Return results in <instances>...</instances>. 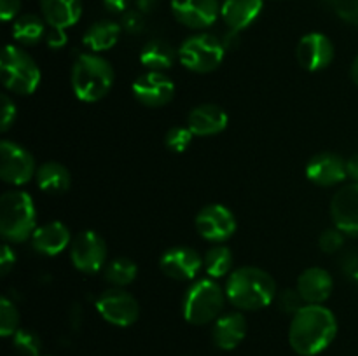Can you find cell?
Masks as SVG:
<instances>
[{
	"instance_id": "6da1fadb",
	"label": "cell",
	"mask_w": 358,
	"mask_h": 356,
	"mask_svg": "<svg viewBox=\"0 0 358 356\" xmlns=\"http://www.w3.org/2000/svg\"><path fill=\"white\" fill-rule=\"evenodd\" d=\"M338 335V320L324 304H304L294 313L289 327V344L297 355L315 356L332 344Z\"/></svg>"
},
{
	"instance_id": "7a4b0ae2",
	"label": "cell",
	"mask_w": 358,
	"mask_h": 356,
	"mask_svg": "<svg viewBox=\"0 0 358 356\" xmlns=\"http://www.w3.org/2000/svg\"><path fill=\"white\" fill-rule=\"evenodd\" d=\"M227 300L241 311H259L271 306L276 299V281L268 271L255 265L238 267L227 276Z\"/></svg>"
},
{
	"instance_id": "3957f363",
	"label": "cell",
	"mask_w": 358,
	"mask_h": 356,
	"mask_svg": "<svg viewBox=\"0 0 358 356\" xmlns=\"http://www.w3.org/2000/svg\"><path fill=\"white\" fill-rule=\"evenodd\" d=\"M114 66L103 56L94 52H84L73 61L70 82L76 96L86 103L100 101L114 86Z\"/></svg>"
},
{
	"instance_id": "277c9868",
	"label": "cell",
	"mask_w": 358,
	"mask_h": 356,
	"mask_svg": "<svg viewBox=\"0 0 358 356\" xmlns=\"http://www.w3.org/2000/svg\"><path fill=\"white\" fill-rule=\"evenodd\" d=\"M37 229V209L24 191H7L0 198V234L9 244L24 243Z\"/></svg>"
},
{
	"instance_id": "5b68a950",
	"label": "cell",
	"mask_w": 358,
	"mask_h": 356,
	"mask_svg": "<svg viewBox=\"0 0 358 356\" xmlns=\"http://www.w3.org/2000/svg\"><path fill=\"white\" fill-rule=\"evenodd\" d=\"M226 290L212 278H203L192 283L182 299V314L185 321L196 327L213 323L222 314Z\"/></svg>"
},
{
	"instance_id": "8992f818",
	"label": "cell",
	"mask_w": 358,
	"mask_h": 356,
	"mask_svg": "<svg viewBox=\"0 0 358 356\" xmlns=\"http://www.w3.org/2000/svg\"><path fill=\"white\" fill-rule=\"evenodd\" d=\"M2 84L16 94H31L41 84V68L23 47L7 44L0 56Z\"/></svg>"
},
{
	"instance_id": "52a82bcc",
	"label": "cell",
	"mask_w": 358,
	"mask_h": 356,
	"mask_svg": "<svg viewBox=\"0 0 358 356\" xmlns=\"http://www.w3.org/2000/svg\"><path fill=\"white\" fill-rule=\"evenodd\" d=\"M226 56V45L212 34H196L178 49V59L194 73H210L220 66Z\"/></svg>"
},
{
	"instance_id": "ba28073f",
	"label": "cell",
	"mask_w": 358,
	"mask_h": 356,
	"mask_svg": "<svg viewBox=\"0 0 358 356\" xmlns=\"http://www.w3.org/2000/svg\"><path fill=\"white\" fill-rule=\"evenodd\" d=\"M37 173V164L30 150L23 145L10 140H2L0 143V178L6 184L24 185L35 178Z\"/></svg>"
},
{
	"instance_id": "9c48e42d",
	"label": "cell",
	"mask_w": 358,
	"mask_h": 356,
	"mask_svg": "<svg viewBox=\"0 0 358 356\" xmlns=\"http://www.w3.org/2000/svg\"><path fill=\"white\" fill-rule=\"evenodd\" d=\"M94 307L107 323L115 327H131L140 318V304L136 302L135 297L117 286L100 293Z\"/></svg>"
},
{
	"instance_id": "30bf717a",
	"label": "cell",
	"mask_w": 358,
	"mask_h": 356,
	"mask_svg": "<svg viewBox=\"0 0 358 356\" xmlns=\"http://www.w3.org/2000/svg\"><path fill=\"white\" fill-rule=\"evenodd\" d=\"M107 243L96 230H80L70 243V260L84 274H96L107 262Z\"/></svg>"
},
{
	"instance_id": "8fae6325",
	"label": "cell",
	"mask_w": 358,
	"mask_h": 356,
	"mask_svg": "<svg viewBox=\"0 0 358 356\" xmlns=\"http://www.w3.org/2000/svg\"><path fill=\"white\" fill-rule=\"evenodd\" d=\"M194 225L203 239L220 244L233 237V234L236 232L238 220L227 206L213 202L199 209L194 218Z\"/></svg>"
},
{
	"instance_id": "7c38bea8",
	"label": "cell",
	"mask_w": 358,
	"mask_h": 356,
	"mask_svg": "<svg viewBox=\"0 0 358 356\" xmlns=\"http://www.w3.org/2000/svg\"><path fill=\"white\" fill-rule=\"evenodd\" d=\"M131 93L138 103L157 108L170 103L175 96V84L164 72H149L136 77L131 86Z\"/></svg>"
},
{
	"instance_id": "4fadbf2b",
	"label": "cell",
	"mask_w": 358,
	"mask_h": 356,
	"mask_svg": "<svg viewBox=\"0 0 358 356\" xmlns=\"http://www.w3.org/2000/svg\"><path fill=\"white\" fill-rule=\"evenodd\" d=\"M336 54L334 44L327 35L320 31H311L301 37L296 49V58L299 65L308 72H320L327 68Z\"/></svg>"
},
{
	"instance_id": "5bb4252c",
	"label": "cell",
	"mask_w": 358,
	"mask_h": 356,
	"mask_svg": "<svg viewBox=\"0 0 358 356\" xmlns=\"http://www.w3.org/2000/svg\"><path fill=\"white\" fill-rule=\"evenodd\" d=\"M220 6L219 0H171V13L184 27L205 30L220 16Z\"/></svg>"
},
{
	"instance_id": "9a60e30c",
	"label": "cell",
	"mask_w": 358,
	"mask_h": 356,
	"mask_svg": "<svg viewBox=\"0 0 358 356\" xmlns=\"http://www.w3.org/2000/svg\"><path fill=\"white\" fill-rule=\"evenodd\" d=\"M159 269L175 281H191L203 269V257L191 246H173L161 255Z\"/></svg>"
},
{
	"instance_id": "2e32d148",
	"label": "cell",
	"mask_w": 358,
	"mask_h": 356,
	"mask_svg": "<svg viewBox=\"0 0 358 356\" xmlns=\"http://www.w3.org/2000/svg\"><path fill=\"white\" fill-rule=\"evenodd\" d=\"M331 218L334 227L350 236H358V184L345 185L331 199Z\"/></svg>"
},
{
	"instance_id": "e0dca14e",
	"label": "cell",
	"mask_w": 358,
	"mask_h": 356,
	"mask_svg": "<svg viewBox=\"0 0 358 356\" xmlns=\"http://www.w3.org/2000/svg\"><path fill=\"white\" fill-rule=\"evenodd\" d=\"M306 178L318 187H334L348 178L346 159L334 152H320L306 164Z\"/></svg>"
},
{
	"instance_id": "ac0fdd59",
	"label": "cell",
	"mask_w": 358,
	"mask_h": 356,
	"mask_svg": "<svg viewBox=\"0 0 358 356\" xmlns=\"http://www.w3.org/2000/svg\"><path fill=\"white\" fill-rule=\"evenodd\" d=\"M334 290V278L324 267H308L297 278V293L306 304H324Z\"/></svg>"
},
{
	"instance_id": "d6986e66",
	"label": "cell",
	"mask_w": 358,
	"mask_h": 356,
	"mask_svg": "<svg viewBox=\"0 0 358 356\" xmlns=\"http://www.w3.org/2000/svg\"><path fill=\"white\" fill-rule=\"evenodd\" d=\"M72 239L73 237L70 236V229L59 220H52V222L37 227L30 237L34 250L37 253L45 255V257H55V255L65 251L69 244L72 243Z\"/></svg>"
},
{
	"instance_id": "ffe728a7",
	"label": "cell",
	"mask_w": 358,
	"mask_h": 356,
	"mask_svg": "<svg viewBox=\"0 0 358 356\" xmlns=\"http://www.w3.org/2000/svg\"><path fill=\"white\" fill-rule=\"evenodd\" d=\"M248 323L241 313L220 314L213 321L212 341L222 351H233L247 337Z\"/></svg>"
},
{
	"instance_id": "44dd1931",
	"label": "cell",
	"mask_w": 358,
	"mask_h": 356,
	"mask_svg": "<svg viewBox=\"0 0 358 356\" xmlns=\"http://www.w3.org/2000/svg\"><path fill=\"white\" fill-rule=\"evenodd\" d=\"M229 117L215 103H201L192 108L187 115V128L194 136H213L227 128Z\"/></svg>"
},
{
	"instance_id": "7402d4cb",
	"label": "cell",
	"mask_w": 358,
	"mask_h": 356,
	"mask_svg": "<svg viewBox=\"0 0 358 356\" xmlns=\"http://www.w3.org/2000/svg\"><path fill=\"white\" fill-rule=\"evenodd\" d=\"M262 6V0H224L220 6V17L231 31L238 34L257 20Z\"/></svg>"
},
{
	"instance_id": "603a6c76",
	"label": "cell",
	"mask_w": 358,
	"mask_h": 356,
	"mask_svg": "<svg viewBox=\"0 0 358 356\" xmlns=\"http://www.w3.org/2000/svg\"><path fill=\"white\" fill-rule=\"evenodd\" d=\"M42 17L49 27L66 28L73 27L83 14L80 0H41Z\"/></svg>"
},
{
	"instance_id": "cb8c5ba5",
	"label": "cell",
	"mask_w": 358,
	"mask_h": 356,
	"mask_svg": "<svg viewBox=\"0 0 358 356\" xmlns=\"http://www.w3.org/2000/svg\"><path fill=\"white\" fill-rule=\"evenodd\" d=\"M122 27L121 23H115L112 20H101L91 24L83 35V44L90 49L91 52L108 51L117 44L121 37Z\"/></svg>"
},
{
	"instance_id": "d4e9b609",
	"label": "cell",
	"mask_w": 358,
	"mask_h": 356,
	"mask_svg": "<svg viewBox=\"0 0 358 356\" xmlns=\"http://www.w3.org/2000/svg\"><path fill=\"white\" fill-rule=\"evenodd\" d=\"M35 181H37V187L48 194H63L70 188L72 175L62 163L48 161L37 168Z\"/></svg>"
},
{
	"instance_id": "484cf974",
	"label": "cell",
	"mask_w": 358,
	"mask_h": 356,
	"mask_svg": "<svg viewBox=\"0 0 358 356\" xmlns=\"http://www.w3.org/2000/svg\"><path fill=\"white\" fill-rule=\"evenodd\" d=\"M177 58L178 51H175L173 45L168 44L166 40H161V38L149 40L140 52V63L152 72L170 70L177 61Z\"/></svg>"
},
{
	"instance_id": "4316f807",
	"label": "cell",
	"mask_w": 358,
	"mask_h": 356,
	"mask_svg": "<svg viewBox=\"0 0 358 356\" xmlns=\"http://www.w3.org/2000/svg\"><path fill=\"white\" fill-rule=\"evenodd\" d=\"M45 20L37 14H23L16 17L13 24L14 40L23 45H35L45 37Z\"/></svg>"
},
{
	"instance_id": "83f0119b",
	"label": "cell",
	"mask_w": 358,
	"mask_h": 356,
	"mask_svg": "<svg viewBox=\"0 0 358 356\" xmlns=\"http://www.w3.org/2000/svg\"><path fill=\"white\" fill-rule=\"evenodd\" d=\"M231 267H233V251L229 248L224 244H215L206 250L205 257H203V269L208 278H224L229 274Z\"/></svg>"
},
{
	"instance_id": "f1b7e54d",
	"label": "cell",
	"mask_w": 358,
	"mask_h": 356,
	"mask_svg": "<svg viewBox=\"0 0 358 356\" xmlns=\"http://www.w3.org/2000/svg\"><path fill=\"white\" fill-rule=\"evenodd\" d=\"M136 274H138V265L128 257L114 258L105 267V279L112 286H117V288L131 285L135 281Z\"/></svg>"
},
{
	"instance_id": "f546056e",
	"label": "cell",
	"mask_w": 358,
	"mask_h": 356,
	"mask_svg": "<svg viewBox=\"0 0 358 356\" xmlns=\"http://www.w3.org/2000/svg\"><path fill=\"white\" fill-rule=\"evenodd\" d=\"M20 330V311L7 297L0 299V335L13 337Z\"/></svg>"
},
{
	"instance_id": "4dcf8cb0",
	"label": "cell",
	"mask_w": 358,
	"mask_h": 356,
	"mask_svg": "<svg viewBox=\"0 0 358 356\" xmlns=\"http://www.w3.org/2000/svg\"><path fill=\"white\" fill-rule=\"evenodd\" d=\"M13 346L21 356H41L42 341L34 330L20 328L13 335Z\"/></svg>"
},
{
	"instance_id": "1f68e13d",
	"label": "cell",
	"mask_w": 358,
	"mask_h": 356,
	"mask_svg": "<svg viewBox=\"0 0 358 356\" xmlns=\"http://www.w3.org/2000/svg\"><path fill=\"white\" fill-rule=\"evenodd\" d=\"M192 131L187 126H173L164 135V147L175 154H182L189 149L192 142Z\"/></svg>"
},
{
	"instance_id": "d6a6232c",
	"label": "cell",
	"mask_w": 358,
	"mask_h": 356,
	"mask_svg": "<svg viewBox=\"0 0 358 356\" xmlns=\"http://www.w3.org/2000/svg\"><path fill=\"white\" fill-rule=\"evenodd\" d=\"M341 20L358 27V0H324Z\"/></svg>"
},
{
	"instance_id": "836d02e7",
	"label": "cell",
	"mask_w": 358,
	"mask_h": 356,
	"mask_svg": "<svg viewBox=\"0 0 358 356\" xmlns=\"http://www.w3.org/2000/svg\"><path fill=\"white\" fill-rule=\"evenodd\" d=\"M16 115L17 110L14 100L9 94H2V96H0V131H9L10 126L16 121Z\"/></svg>"
},
{
	"instance_id": "e575fe53",
	"label": "cell",
	"mask_w": 358,
	"mask_h": 356,
	"mask_svg": "<svg viewBox=\"0 0 358 356\" xmlns=\"http://www.w3.org/2000/svg\"><path fill=\"white\" fill-rule=\"evenodd\" d=\"M343 234L345 232H341L338 227L325 230L320 236V239H318L320 250L325 251V253H336V251L341 250L343 244H345V236Z\"/></svg>"
},
{
	"instance_id": "d590c367",
	"label": "cell",
	"mask_w": 358,
	"mask_h": 356,
	"mask_svg": "<svg viewBox=\"0 0 358 356\" xmlns=\"http://www.w3.org/2000/svg\"><path fill=\"white\" fill-rule=\"evenodd\" d=\"M121 27L122 30H126L128 34H142L143 28H145V17H143V13H140L138 9L126 10L121 17Z\"/></svg>"
},
{
	"instance_id": "8d00e7d4",
	"label": "cell",
	"mask_w": 358,
	"mask_h": 356,
	"mask_svg": "<svg viewBox=\"0 0 358 356\" xmlns=\"http://www.w3.org/2000/svg\"><path fill=\"white\" fill-rule=\"evenodd\" d=\"M16 264V251L13 250L9 243L2 244V251H0V274L7 276L10 269Z\"/></svg>"
},
{
	"instance_id": "74e56055",
	"label": "cell",
	"mask_w": 358,
	"mask_h": 356,
	"mask_svg": "<svg viewBox=\"0 0 358 356\" xmlns=\"http://www.w3.org/2000/svg\"><path fill=\"white\" fill-rule=\"evenodd\" d=\"M45 44L51 49H62L66 44V34L63 28L49 27V31L45 34Z\"/></svg>"
},
{
	"instance_id": "f35d334b",
	"label": "cell",
	"mask_w": 358,
	"mask_h": 356,
	"mask_svg": "<svg viewBox=\"0 0 358 356\" xmlns=\"http://www.w3.org/2000/svg\"><path fill=\"white\" fill-rule=\"evenodd\" d=\"M21 0H0V16L2 21H10L20 14Z\"/></svg>"
},
{
	"instance_id": "ab89813d",
	"label": "cell",
	"mask_w": 358,
	"mask_h": 356,
	"mask_svg": "<svg viewBox=\"0 0 358 356\" xmlns=\"http://www.w3.org/2000/svg\"><path fill=\"white\" fill-rule=\"evenodd\" d=\"M107 13L110 14H124L129 6V0H101Z\"/></svg>"
},
{
	"instance_id": "60d3db41",
	"label": "cell",
	"mask_w": 358,
	"mask_h": 356,
	"mask_svg": "<svg viewBox=\"0 0 358 356\" xmlns=\"http://www.w3.org/2000/svg\"><path fill=\"white\" fill-rule=\"evenodd\" d=\"M346 173H348V178L358 184V154H353L346 159Z\"/></svg>"
},
{
	"instance_id": "b9f144b4",
	"label": "cell",
	"mask_w": 358,
	"mask_h": 356,
	"mask_svg": "<svg viewBox=\"0 0 358 356\" xmlns=\"http://www.w3.org/2000/svg\"><path fill=\"white\" fill-rule=\"evenodd\" d=\"M133 2H135L136 9H138L140 13L147 14V13H150V10L156 9V6L159 0H133Z\"/></svg>"
},
{
	"instance_id": "7bdbcfd3",
	"label": "cell",
	"mask_w": 358,
	"mask_h": 356,
	"mask_svg": "<svg viewBox=\"0 0 358 356\" xmlns=\"http://www.w3.org/2000/svg\"><path fill=\"white\" fill-rule=\"evenodd\" d=\"M345 269L346 272L355 279V283L358 285V255H355V257H350V262L346 264Z\"/></svg>"
},
{
	"instance_id": "ee69618b",
	"label": "cell",
	"mask_w": 358,
	"mask_h": 356,
	"mask_svg": "<svg viewBox=\"0 0 358 356\" xmlns=\"http://www.w3.org/2000/svg\"><path fill=\"white\" fill-rule=\"evenodd\" d=\"M350 75H352V80L358 86V54L355 56L352 63V68H350Z\"/></svg>"
},
{
	"instance_id": "f6af8a7d",
	"label": "cell",
	"mask_w": 358,
	"mask_h": 356,
	"mask_svg": "<svg viewBox=\"0 0 358 356\" xmlns=\"http://www.w3.org/2000/svg\"><path fill=\"white\" fill-rule=\"evenodd\" d=\"M41 356H51V355H41Z\"/></svg>"
}]
</instances>
